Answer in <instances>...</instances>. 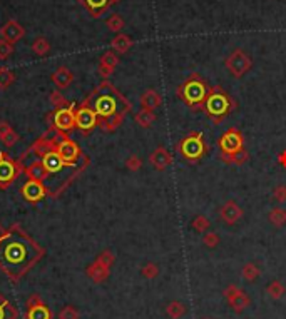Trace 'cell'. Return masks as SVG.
<instances>
[{"mask_svg": "<svg viewBox=\"0 0 286 319\" xmlns=\"http://www.w3.org/2000/svg\"><path fill=\"white\" fill-rule=\"evenodd\" d=\"M44 256V249L20 229L12 226L0 239V268L13 281L20 279Z\"/></svg>", "mask_w": 286, "mask_h": 319, "instance_id": "6da1fadb", "label": "cell"}, {"mask_svg": "<svg viewBox=\"0 0 286 319\" xmlns=\"http://www.w3.org/2000/svg\"><path fill=\"white\" fill-rule=\"evenodd\" d=\"M85 101L90 104L99 119H107L117 112H129L132 107L109 80H104L99 87H95Z\"/></svg>", "mask_w": 286, "mask_h": 319, "instance_id": "7a4b0ae2", "label": "cell"}, {"mask_svg": "<svg viewBox=\"0 0 286 319\" xmlns=\"http://www.w3.org/2000/svg\"><path fill=\"white\" fill-rule=\"evenodd\" d=\"M208 94H209L208 84L204 82V79L199 74H193L183 85L178 87V95L194 111L204 109Z\"/></svg>", "mask_w": 286, "mask_h": 319, "instance_id": "3957f363", "label": "cell"}, {"mask_svg": "<svg viewBox=\"0 0 286 319\" xmlns=\"http://www.w3.org/2000/svg\"><path fill=\"white\" fill-rule=\"evenodd\" d=\"M233 109H235L233 99L219 87V85H214V87L209 89L208 99H206V102H204V111H206L208 116L211 117L213 122L219 124L233 111Z\"/></svg>", "mask_w": 286, "mask_h": 319, "instance_id": "277c9868", "label": "cell"}, {"mask_svg": "<svg viewBox=\"0 0 286 319\" xmlns=\"http://www.w3.org/2000/svg\"><path fill=\"white\" fill-rule=\"evenodd\" d=\"M178 151L189 162H198V159H201L204 152H206V146H204V141H203V132H193L191 136L184 137V139L181 141V144H178Z\"/></svg>", "mask_w": 286, "mask_h": 319, "instance_id": "5b68a950", "label": "cell"}, {"mask_svg": "<svg viewBox=\"0 0 286 319\" xmlns=\"http://www.w3.org/2000/svg\"><path fill=\"white\" fill-rule=\"evenodd\" d=\"M225 65H226L228 72H230L233 77L241 79L250 72L253 62H251V57L248 55L243 49H235L230 55L226 57Z\"/></svg>", "mask_w": 286, "mask_h": 319, "instance_id": "8992f818", "label": "cell"}, {"mask_svg": "<svg viewBox=\"0 0 286 319\" xmlns=\"http://www.w3.org/2000/svg\"><path fill=\"white\" fill-rule=\"evenodd\" d=\"M52 126H54V131L60 134H67L75 129V109L72 104H65L64 107L55 109L52 116Z\"/></svg>", "mask_w": 286, "mask_h": 319, "instance_id": "52a82bcc", "label": "cell"}, {"mask_svg": "<svg viewBox=\"0 0 286 319\" xmlns=\"http://www.w3.org/2000/svg\"><path fill=\"white\" fill-rule=\"evenodd\" d=\"M55 141V151L59 152V156L62 157L65 164H77L79 159L82 157V152H80L79 146L75 144L74 141H70L65 137V134H60L57 132V136H54Z\"/></svg>", "mask_w": 286, "mask_h": 319, "instance_id": "ba28073f", "label": "cell"}, {"mask_svg": "<svg viewBox=\"0 0 286 319\" xmlns=\"http://www.w3.org/2000/svg\"><path fill=\"white\" fill-rule=\"evenodd\" d=\"M20 164L15 162L7 152H0V189H7L20 174Z\"/></svg>", "mask_w": 286, "mask_h": 319, "instance_id": "9c48e42d", "label": "cell"}, {"mask_svg": "<svg viewBox=\"0 0 286 319\" xmlns=\"http://www.w3.org/2000/svg\"><path fill=\"white\" fill-rule=\"evenodd\" d=\"M97 124H99L97 114H95V111L90 107V104L87 101H84L79 106V109H75V127H77L80 132L87 134Z\"/></svg>", "mask_w": 286, "mask_h": 319, "instance_id": "30bf717a", "label": "cell"}, {"mask_svg": "<svg viewBox=\"0 0 286 319\" xmlns=\"http://www.w3.org/2000/svg\"><path fill=\"white\" fill-rule=\"evenodd\" d=\"M223 294H225L228 304H230V308H231L235 313H243L245 309L250 308V304H251L250 296H248V294H246L245 291H243V289H240V288H238V286H235V284H230V286H228Z\"/></svg>", "mask_w": 286, "mask_h": 319, "instance_id": "8fae6325", "label": "cell"}, {"mask_svg": "<svg viewBox=\"0 0 286 319\" xmlns=\"http://www.w3.org/2000/svg\"><path fill=\"white\" fill-rule=\"evenodd\" d=\"M243 134L238 129H230L226 131L225 134L218 139V147L223 154H233V152H238L243 149Z\"/></svg>", "mask_w": 286, "mask_h": 319, "instance_id": "7c38bea8", "label": "cell"}, {"mask_svg": "<svg viewBox=\"0 0 286 319\" xmlns=\"http://www.w3.org/2000/svg\"><path fill=\"white\" fill-rule=\"evenodd\" d=\"M47 194H49V190H47L44 182H40V180L28 179L22 184V196L27 202H30V204H35V202L42 201Z\"/></svg>", "mask_w": 286, "mask_h": 319, "instance_id": "4fadbf2b", "label": "cell"}, {"mask_svg": "<svg viewBox=\"0 0 286 319\" xmlns=\"http://www.w3.org/2000/svg\"><path fill=\"white\" fill-rule=\"evenodd\" d=\"M42 165H44V169L47 170V177H49L50 174H64L65 169H69V165L72 164H65L64 160H62V157L59 156V152L55 149L47 152V154L42 157Z\"/></svg>", "mask_w": 286, "mask_h": 319, "instance_id": "5bb4252c", "label": "cell"}, {"mask_svg": "<svg viewBox=\"0 0 286 319\" xmlns=\"http://www.w3.org/2000/svg\"><path fill=\"white\" fill-rule=\"evenodd\" d=\"M23 35H25V30H23V27L17 20H8L0 28V39L10 42V44H15Z\"/></svg>", "mask_w": 286, "mask_h": 319, "instance_id": "9a60e30c", "label": "cell"}, {"mask_svg": "<svg viewBox=\"0 0 286 319\" xmlns=\"http://www.w3.org/2000/svg\"><path fill=\"white\" fill-rule=\"evenodd\" d=\"M149 162L156 170L163 172V170H166L171 164H173V156H171V152L166 149V147H157V149L152 151V154L149 156Z\"/></svg>", "mask_w": 286, "mask_h": 319, "instance_id": "2e32d148", "label": "cell"}, {"mask_svg": "<svg viewBox=\"0 0 286 319\" xmlns=\"http://www.w3.org/2000/svg\"><path fill=\"white\" fill-rule=\"evenodd\" d=\"M219 216H221V219L226 224L233 226L243 217V209L238 206V202L235 201H226L221 206V209H219Z\"/></svg>", "mask_w": 286, "mask_h": 319, "instance_id": "e0dca14e", "label": "cell"}, {"mask_svg": "<svg viewBox=\"0 0 286 319\" xmlns=\"http://www.w3.org/2000/svg\"><path fill=\"white\" fill-rule=\"evenodd\" d=\"M117 2H121V0H79V3H82V5L89 10L90 15L95 18L101 17L109 7Z\"/></svg>", "mask_w": 286, "mask_h": 319, "instance_id": "ac0fdd59", "label": "cell"}, {"mask_svg": "<svg viewBox=\"0 0 286 319\" xmlns=\"http://www.w3.org/2000/svg\"><path fill=\"white\" fill-rule=\"evenodd\" d=\"M117 64H119L117 54L112 50H109L106 54H102V57H101V62H99V72H101L104 79H107L109 75L114 72V69L117 67Z\"/></svg>", "mask_w": 286, "mask_h": 319, "instance_id": "d6986e66", "label": "cell"}, {"mask_svg": "<svg viewBox=\"0 0 286 319\" xmlns=\"http://www.w3.org/2000/svg\"><path fill=\"white\" fill-rule=\"evenodd\" d=\"M87 276L94 281V283H102V281H106L109 278V268L95 259L87 268Z\"/></svg>", "mask_w": 286, "mask_h": 319, "instance_id": "ffe728a7", "label": "cell"}, {"mask_svg": "<svg viewBox=\"0 0 286 319\" xmlns=\"http://www.w3.org/2000/svg\"><path fill=\"white\" fill-rule=\"evenodd\" d=\"M141 106L146 111H152L154 112L157 107L161 106V95L152 89H147L141 97Z\"/></svg>", "mask_w": 286, "mask_h": 319, "instance_id": "44dd1931", "label": "cell"}, {"mask_svg": "<svg viewBox=\"0 0 286 319\" xmlns=\"http://www.w3.org/2000/svg\"><path fill=\"white\" fill-rule=\"evenodd\" d=\"M52 80H54V84L59 89H65V87H69V85L72 84L74 75L67 67H59L54 74H52Z\"/></svg>", "mask_w": 286, "mask_h": 319, "instance_id": "7402d4cb", "label": "cell"}, {"mask_svg": "<svg viewBox=\"0 0 286 319\" xmlns=\"http://www.w3.org/2000/svg\"><path fill=\"white\" fill-rule=\"evenodd\" d=\"M248 159H250V154H248V151L243 147L241 151L238 152H233V154H223L221 152V160L225 164H235V165H243L248 162Z\"/></svg>", "mask_w": 286, "mask_h": 319, "instance_id": "603a6c76", "label": "cell"}, {"mask_svg": "<svg viewBox=\"0 0 286 319\" xmlns=\"http://www.w3.org/2000/svg\"><path fill=\"white\" fill-rule=\"evenodd\" d=\"M25 172L28 175V179H35V180H40V182H44L47 179V170L44 169V165H42V160H34V162L25 169Z\"/></svg>", "mask_w": 286, "mask_h": 319, "instance_id": "cb8c5ba5", "label": "cell"}, {"mask_svg": "<svg viewBox=\"0 0 286 319\" xmlns=\"http://www.w3.org/2000/svg\"><path fill=\"white\" fill-rule=\"evenodd\" d=\"M17 308L10 301H7L3 294L0 293V319H17Z\"/></svg>", "mask_w": 286, "mask_h": 319, "instance_id": "d4e9b609", "label": "cell"}, {"mask_svg": "<svg viewBox=\"0 0 286 319\" xmlns=\"http://www.w3.org/2000/svg\"><path fill=\"white\" fill-rule=\"evenodd\" d=\"M111 45H112V50L117 52V54H126V52L132 47V40H131V37H127L124 34H117L112 39Z\"/></svg>", "mask_w": 286, "mask_h": 319, "instance_id": "484cf974", "label": "cell"}, {"mask_svg": "<svg viewBox=\"0 0 286 319\" xmlns=\"http://www.w3.org/2000/svg\"><path fill=\"white\" fill-rule=\"evenodd\" d=\"M27 319H52V313L45 304L40 303L27 309Z\"/></svg>", "mask_w": 286, "mask_h": 319, "instance_id": "4316f807", "label": "cell"}, {"mask_svg": "<svg viewBox=\"0 0 286 319\" xmlns=\"http://www.w3.org/2000/svg\"><path fill=\"white\" fill-rule=\"evenodd\" d=\"M241 276L248 283H255L261 276V268L256 263H246L241 269Z\"/></svg>", "mask_w": 286, "mask_h": 319, "instance_id": "83f0119b", "label": "cell"}, {"mask_svg": "<svg viewBox=\"0 0 286 319\" xmlns=\"http://www.w3.org/2000/svg\"><path fill=\"white\" fill-rule=\"evenodd\" d=\"M124 116H126V112H117V114H114V116L107 117V119H101V121H99V124H101L102 129H104V131H107V132L116 131L117 127L122 124Z\"/></svg>", "mask_w": 286, "mask_h": 319, "instance_id": "f1b7e54d", "label": "cell"}, {"mask_svg": "<svg viewBox=\"0 0 286 319\" xmlns=\"http://www.w3.org/2000/svg\"><path fill=\"white\" fill-rule=\"evenodd\" d=\"M266 294H268L271 299L278 301V299H281L286 294V288L281 281H271V283L266 286Z\"/></svg>", "mask_w": 286, "mask_h": 319, "instance_id": "f546056e", "label": "cell"}, {"mask_svg": "<svg viewBox=\"0 0 286 319\" xmlns=\"http://www.w3.org/2000/svg\"><path fill=\"white\" fill-rule=\"evenodd\" d=\"M134 121L137 122V126L144 127V129H147V127H151L152 124H154L156 121V114L152 111H146V109H142V111H139L134 116Z\"/></svg>", "mask_w": 286, "mask_h": 319, "instance_id": "4dcf8cb0", "label": "cell"}, {"mask_svg": "<svg viewBox=\"0 0 286 319\" xmlns=\"http://www.w3.org/2000/svg\"><path fill=\"white\" fill-rule=\"evenodd\" d=\"M268 219L270 222L276 227H283L286 226V209L283 207H275L271 209L270 214H268Z\"/></svg>", "mask_w": 286, "mask_h": 319, "instance_id": "1f68e13d", "label": "cell"}, {"mask_svg": "<svg viewBox=\"0 0 286 319\" xmlns=\"http://www.w3.org/2000/svg\"><path fill=\"white\" fill-rule=\"evenodd\" d=\"M166 314H168L171 319H179L186 314V306L179 301H173L166 306Z\"/></svg>", "mask_w": 286, "mask_h": 319, "instance_id": "d6a6232c", "label": "cell"}, {"mask_svg": "<svg viewBox=\"0 0 286 319\" xmlns=\"http://www.w3.org/2000/svg\"><path fill=\"white\" fill-rule=\"evenodd\" d=\"M49 50H50V44L45 37H37V39L34 40V44H32V52L39 57L47 55L49 54Z\"/></svg>", "mask_w": 286, "mask_h": 319, "instance_id": "836d02e7", "label": "cell"}, {"mask_svg": "<svg viewBox=\"0 0 286 319\" xmlns=\"http://www.w3.org/2000/svg\"><path fill=\"white\" fill-rule=\"evenodd\" d=\"M209 226H211V222H209V219L206 216H196L193 219V222H191V227H193L196 232H208Z\"/></svg>", "mask_w": 286, "mask_h": 319, "instance_id": "e575fe53", "label": "cell"}, {"mask_svg": "<svg viewBox=\"0 0 286 319\" xmlns=\"http://www.w3.org/2000/svg\"><path fill=\"white\" fill-rule=\"evenodd\" d=\"M13 80H15V75H13L10 69H7V67L0 69V89H7Z\"/></svg>", "mask_w": 286, "mask_h": 319, "instance_id": "d590c367", "label": "cell"}, {"mask_svg": "<svg viewBox=\"0 0 286 319\" xmlns=\"http://www.w3.org/2000/svg\"><path fill=\"white\" fill-rule=\"evenodd\" d=\"M106 23H107L109 30L117 32V34L122 30V27H124V20H122V17H121V15H117V13H114V15L109 17Z\"/></svg>", "mask_w": 286, "mask_h": 319, "instance_id": "8d00e7d4", "label": "cell"}, {"mask_svg": "<svg viewBox=\"0 0 286 319\" xmlns=\"http://www.w3.org/2000/svg\"><path fill=\"white\" fill-rule=\"evenodd\" d=\"M141 274L144 276L146 279H154L159 276V266L154 263H147L144 268L141 269Z\"/></svg>", "mask_w": 286, "mask_h": 319, "instance_id": "74e56055", "label": "cell"}, {"mask_svg": "<svg viewBox=\"0 0 286 319\" xmlns=\"http://www.w3.org/2000/svg\"><path fill=\"white\" fill-rule=\"evenodd\" d=\"M219 234L218 232H204L203 236V244L209 247V249H213V247H216L219 244Z\"/></svg>", "mask_w": 286, "mask_h": 319, "instance_id": "f35d334b", "label": "cell"}, {"mask_svg": "<svg viewBox=\"0 0 286 319\" xmlns=\"http://www.w3.org/2000/svg\"><path fill=\"white\" fill-rule=\"evenodd\" d=\"M13 54V44L0 39V60H7Z\"/></svg>", "mask_w": 286, "mask_h": 319, "instance_id": "ab89813d", "label": "cell"}, {"mask_svg": "<svg viewBox=\"0 0 286 319\" xmlns=\"http://www.w3.org/2000/svg\"><path fill=\"white\" fill-rule=\"evenodd\" d=\"M59 319H79V311L74 306H65L59 313Z\"/></svg>", "mask_w": 286, "mask_h": 319, "instance_id": "60d3db41", "label": "cell"}, {"mask_svg": "<svg viewBox=\"0 0 286 319\" xmlns=\"http://www.w3.org/2000/svg\"><path fill=\"white\" fill-rule=\"evenodd\" d=\"M50 102H52V106H54L55 109H59V107H64L65 104V99H64V95H62L59 90H54V92L50 94Z\"/></svg>", "mask_w": 286, "mask_h": 319, "instance_id": "b9f144b4", "label": "cell"}, {"mask_svg": "<svg viewBox=\"0 0 286 319\" xmlns=\"http://www.w3.org/2000/svg\"><path fill=\"white\" fill-rule=\"evenodd\" d=\"M99 263H102L104 266H107V268H111V266L114 264V261H116V258H114V254L111 251H104L99 254V258H97Z\"/></svg>", "mask_w": 286, "mask_h": 319, "instance_id": "7bdbcfd3", "label": "cell"}, {"mask_svg": "<svg viewBox=\"0 0 286 319\" xmlns=\"http://www.w3.org/2000/svg\"><path fill=\"white\" fill-rule=\"evenodd\" d=\"M126 165H127V169H129V170H132V172H136V170L141 169L142 160H141L139 156H131L129 159L126 160Z\"/></svg>", "mask_w": 286, "mask_h": 319, "instance_id": "ee69618b", "label": "cell"}, {"mask_svg": "<svg viewBox=\"0 0 286 319\" xmlns=\"http://www.w3.org/2000/svg\"><path fill=\"white\" fill-rule=\"evenodd\" d=\"M17 141H18V134H17V132L13 131V129H12L10 132H8L7 136H3V137H2V142H3V144H5L7 147L15 146V144H17Z\"/></svg>", "mask_w": 286, "mask_h": 319, "instance_id": "f6af8a7d", "label": "cell"}, {"mask_svg": "<svg viewBox=\"0 0 286 319\" xmlns=\"http://www.w3.org/2000/svg\"><path fill=\"white\" fill-rule=\"evenodd\" d=\"M273 197L276 199V202H286V185H278L273 190Z\"/></svg>", "mask_w": 286, "mask_h": 319, "instance_id": "bcb514c9", "label": "cell"}, {"mask_svg": "<svg viewBox=\"0 0 286 319\" xmlns=\"http://www.w3.org/2000/svg\"><path fill=\"white\" fill-rule=\"evenodd\" d=\"M12 131V127L8 126L7 122H3V121H0V139H2L3 136H7L8 132Z\"/></svg>", "mask_w": 286, "mask_h": 319, "instance_id": "7dc6e473", "label": "cell"}, {"mask_svg": "<svg viewBox=\"0 0 286 319\" xmlns=\"http://www.w3.org/2000/svg\"><path fill=\"white\" fill-rule=\"evenodd\" d=\"M42 301H40V298L39 296H37V294H35V296H32L30 299H28V303H27V308H32V306H37V304H40Z\"/></svg>", "mask_w": 286, "mask_h": 319, "instance_id": "c3c4849f", "label": "cell"}, {"mask_svg": "<svg viewBox=\"0 0 286 319\" xmlns=\"http://www.w3.org/2000/svg\"><path fill=\"white\" fill-rule=\"evenodd\" d=\"M278 162H280L281 167H286V151L280 152V156H278Z\"/></svg>", "mask_w": 286, "mask_h": 319, "instance_id": "681fc988", "label": "cell"}, {"mask_svg": "<svg viewBox=\"0 0 286 319\" xmlns=\"http://www.w3.org/2000/svg\"><path fill=\"white\" fill-rule=\"evenodd\" d=\"M5 234H7V231H5V229H3V227H2V226H0V239H2V237H3V236H5Z\"/></svg>", "mask_w": 286, "mask_h": 319, "instance_id": "f907efd6", "label": "cell"}, {"mask_svg": "<svg viewBox=\"0 0 286 319\" xmlns=\"http://www.w3.org/2000/svg\"><path fill=\"white\" fill-rule=\"evenodd\" d=\"M204 319H209V318H204Z\"/></svg>", "mask_w": 286, "mask_h": 319, "instance_id": "816d5d0a", "label": "cell"}]
</instances>
